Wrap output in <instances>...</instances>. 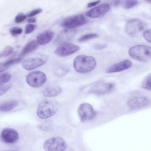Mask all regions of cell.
<instances>
[{
	"label": "cell",
	"instance_id": "cell-1",
	"mask_svg": "<svg viewBox=\"0 0 151 151\" xmlns=\"http://www.w3.org/2000/svg\"><path fill=\"white\" fill-rule=\"evenodd\" d=\"M96 62L93 57L81 55L77 56L73 62V67L77 72L81 73L89 72L96 67Z\"/></svg>",
	"mask_w": 151,
	"mask_h": 151
},
{
	"label": "cell",
	"instance_id": "cell-2",
	"mask_svg": "<svg viewBox=\"0 0 151 151\" xmlns=\"http://www.w3.org/2000/svg\"><path fill=\"white\" fill-rule=\"evenodd\" d=\"M58 108V103L55 100H44L38 106L37 115L41 119H47L55 114Z\"/></svg>",
	"mask_w": 151,
	"mask_h": 151
},
{
	"label": "cell",
	"instance_id": "cell-3",
	"mask_svg": "<svg viewBox=\"0 0 151 151\" xmlns=\"http://www.w3.org/2000/svg\"><path fill=\"white\" fill-rule=\"evenodd\" d=\"M150 47L142 45L132 47L129 50V54L132 58L138 61L146 62L151 60Z\"/></svg>",
	"mask_w": 151,
	"mask_h": 151
},
{
	"label": "cell",
	"instance_id": "cell-4",
	"mask_svg": "<svg viewBox=\"0 0 151 151\" xmlns=\"http://www.w3.org/2000/svg\"><path fill=\"white\" fill-rule=\"evenodd\" d=\"M67 148V144L61 138L54 137L46 140L43 144L45 151H64Z\"/></svg>",
	"mask_w": 151,
	"mask_h": 151
},
{
	"label": "cell",
	"instance_id": "cell-5",
	"mask_svg": "<svg viewBox=\"0 0 151 151\" xmlns=\"http://www.w3.org/2000/svg\"><path fill=\"white\" fill-rule=\"evenodd\" d=\"M26 80L30 86L38 88L45 83L46 80V76L44 73L40 71H35L27 75Z\"/></svg>",
	"mask_w": 151,
	"mask_h": 151
},
{
	"label": "cell",
	"instance_id": "cell-6",
	"mask_svg": "<svg viewBox=\"0 0 151 151\" xmlns=\"http://www.w3.org/2000/svg\"><path fill=\"white\" fill-rule=\"evenodd\" d=\"M145 24L137 19H131L128 20L126 25L125 30L129 35L134 36L141 32L145 29Z\"/></svg>",
	"mask_w": 151,
	"mask_h": 151
},
{
	"label": "cell",
	"instance_id": "cell-7",
	"mask_svg": "<svg viewBox=\"0 0 151 151\" xmlns=\"http://www.w3.org/2000/svg\"><path fill=\"white\" fill-rule=\"evenodd\" d=\"M88 22V19L83 15L79 14L65 19L61 23V25L66 28L73 29L83 25Z\"/></svg>",
	"mask_w": 151,
	"mask_h": 151
},
{
	"label": "cell",
	"instance_id": "cell-8",
	"mask_svg": "<svg viewBox=\"0 0 151 151\" xmlns=\"http://www.w3.org/2000/svg\"><path fill=\"white\" fill-rule=\"evenodd\" d=\"M78 113L82 122L92 119L96 115L92 106L88 103H83L80 104L78 109Z\"/></svg>",
	"mask_w": 151,
	"mask_h": 151
},
{
	"label": "cell",
	"instance_id": "cell-9",
	"mask_svg": "<svg viewBox=\"0 0 151 151\" xmlns=\"http://www.w3.org/2000/svg\"><path fill=\"white\" fill-rule=\"evenodd\" d=\"M80 47L73 44L65 42L61 43L56 49L55 53L57 55L64 57L71 55L79 51Z\"/></svg>",
	"mask_w": 151,
	"mask_h": 151
},
{
	"label": "cell",
	"instance_id": "cell-10",
	"mask_svg": "<svg viewBox=\"0 0 151 151\" xmlns=\"http://www.w3.org/2000/svg\"><path fill=\"white\" fill-rule=\"evenodd\" d=\"M47 60V57L44 55L32 57L24 60L22 66L24 69L31 70L44 64Z\"/></svg>",
	"mask_w": 151,
	"mask_h": 151
},
{
	"label": "cell",
	"instance_id": "cell-11",
	"mask_svg": "<svg viewBox=\"0 0 151 151\" xmlns=\"http://www.w3.org/2000/svg\"><path fill=\"white\" fill-rule=\"evenodd\" d=\"M114 86V84L103 81L94 84L89 91L90 93L98 95H102L110 92Z\"/></svg>",
	"mask_w": 151,
	"mask_h": 151
},
{
	"label": "cell",
	"instance_id": "cell-12",
	"mask_svg": "<svg viewBox=\"0 0 151 151\" xmlns=\"http://www.w3.org/2000/svg\"><path fill=\"white\" fill-rule=\"evenodd\" d=\"M1 137L2 141L6 144H12L18 140L19 134L15 130L11 128H6L2 131Z\"/></svg>",
	"mask_w": 151,
	"mask_h": 151
},
{
	"label": "cell",
	"instance_id": "cell-13",
	"mask_svg": "<svg viewBox=\"0 0 151 151\" xmlns=\"http://www.w3.org/2000/svg\"><path fill=\"white\" fill-rule=\"evenodd\" d=\"M109 9L110 6L108 4H103L89 10L86 12V15L91 18L100 17L105 14Z\"/></svg>",
	"mask_w": 151,
	"mask_h": 151
},
{
	"label": "cell",
	"instance_id": "cell-14",
	"mask_svg": "<svg viewBox=\"0 0 151 151\" xmlns=\"http://www.w3.org/2000/svg\"><path fill=\"white\" fill-rule=\"evenodd\" d=\"M150 102L148 99L144 97H138L132 98L127 102V105L132 109H137L148 106Z\"/></svg>",
	"mask_w": 151,
	"mask_h": 151
},
{
	"label": "cell",
	"instance_id": "cell-15",
	"mask_svg": "<svg viewBox=\"0 0 151 151\" xmlns=\"http://www.w3.org/2000/svg\"><path fill=\"white\" fill-rule=\"evenodd\" d=\"M77 30L66 28L61 31L57 37L55 42L58 43L67 42L73 38L76 33Z\"/></svg>",
	"mask_w": 151,
	"mask_h": 151
},
{
	"label": "cell",
	"instance_id": "cell-16",
	"mask_svg": "<svg viewBox=\"0 0 151 151\" xmlns=\"http://www.w3.org/2000/svg\"><path fill=\"white\" fill-rule=\"evenodd\" d=\"M132 64L130 60H124L110 66L106 70V72L110 73L121 72L129 68Z\"/></svg>",
	"mask_w": 151,
	"mask_h": 151
},
{
	"label": "cell",
	"instance_id": "cell-17",
	"mask_svg": "<svg viewBox=\"0 0 151 151\" xmlns=\"http://www.w3.org/2000/svg\"><path fill=\"white\" fill-rule=\"evenodd\" d=\"M62 91V88L59 86L56 85H51L44 89L42 91V94L45 97H52L59 95Z\"/></svg>",
	"mask_w": 151,
	"mask_h": 151
},
{
	"label": "cell",
	"instance_id": "cell-18",
	"mask_svg": "<svg viewBox=\"0 0 151 151\" xmlns=\"http://www.w3.org/2000/svg\"><path fill=\"white\" fill-rule=\"evenodd\" d=\"M54 36V33L52 32L50 30H47L37 36V41L39 44L45 45L52 40Z\"/></svg>",
	"mask_w": 151,
	"mask_h": 151
},
{
	"label": "cell",
	"instance_id": "cell-19",
	"mask_svg": "<svg viewBox=\"0 0 151 151\" xmlns=\"http://www.w3.org/2000/svg\"><path fill=\"white\" fill-rule=\"evenodd\" d=\"M39 44L36 40H33L28 43L23 48L19 54L21 58L33 52L38 47Z\"/></svg>",
	"mask_w": 151,
	"mask_h": 151
},
{
	"label": "cell",
	"instance_id": "cell-20",
	"mask_svg": "<svg viewBox=\"0 0 151 151\" xmlns=\"http://www.w3.org/2000/svg\"><path fill=\"white\" fill-rule=\"evenodd\" d=\"M18 104L16 100H11L3 103L0 105V111L6 112L14 109Z\"/></svg>",
	"mask_w": 151,
	"mask_h": 151
},
{
	"label": "cell",
	"instance_id": "cell-21",
	"mask_svg": "<svg viewBox=\"0 0 151 151\" xmlns=\"http://www.w3.org/2000/svg\"><path fill=\"white\" fill-rule=\"evenodd\" d=\"M142 87L148 91L151 90V74L150 73L143 79L142 83Z\"/></svg>",
	"mask_w": 151,
	"mask_h": 151
},
{
	"label": "cell",
	"instance_id": "cell-22",
	"mask_svg": "<svg viewBox=\"0 0 151 151\" xmlns=\"http://www.w3.org/2000/svg\"><path fill=\"white\" fill-rule=\"evenodd\" d=\"M14 51L13 48L10 46H6L0 52V58L6 57L11 54Z\"/></svg>",
	"mask_w": 151,
	"mask_h": 151
},
{
	"label": "cell",
	"instance_id": "cell-23",
	"mask_svg": "<svg viewBox=\"0 0 151 151\" xmlns=\"http://www.w3.org/2000/svg\"><path fill=\"white\" fill-rule=\"evenodd\" d=\"M98 35L96 33H90L85 35L79 38V42H83L89 40L97 37Z\"/></svg>",
	"mask_w": 151,
	"mask_h": 151
},
{
	"label": "cell",
	"instance_id": "cell-24",
	"mask_svg": "<svg viewBox=\"0 0 151 151\" xmlns=\"http://www.w3.org/2000/svg\"><path fill=\"white\" fill-rule=\"evenodd\" d=\"M68 69L65 67H60L55 70L54 73L56 75L59 77L64 76L68 72Z\"/></svg>",
	"mask_w": 151,
	"mask_h": 151
},
{
	"label": "cell",
	"instance_id": "cell-25",
	"mask_svg": "<svg viewBox=\"0 0 151 151\" xmlns=\"http://www.w3.org/2000/svg\"><path fill=\"white\" fill-rule=\"evenodd\" d=\"M11 77V74L6 72L0 74V85L3 84L9 81Z\"/></svg>",
	"mask_w": 151,
	"mask_h": 151
},
{
	"label": "cell",
	"instance_id": "cell-26",
	"mask_svg": "<svg viewBox=\"0 0 151 151\" xmlns=\"http://www.w3.org/2000/svg\"><path fill=\"white\" fill-rule=\"evenodd\" d=\"M138 3L137 0H125L124 1L123 6L125 9H129L135 6Z\"/></svg>",
	"mask_w": 151,
	"mask_h": 151
},
{
	"label": "cell",
	"instance_id": "cell-27",
	"mask_svg": "<svg viewBox=\"0 0 151 151\" xmlns=\"http://www.w3.org/2000/svg\"><path fill=\"white\" fill-rule=\"evenodd\" d=\"M12 87L11 83L0 85V96H1L6 93Z\"/></svg>",
	"mask_w": 151,
	"mask_h": 151
},
{
	"label": "cell",
	"instance_id": "cell-28",
	"mask_svg": "<svg viewBox=\"0 0 151 151\" xmlns=\"http://www.w3.org/2000/svg\"><path fill=\"white\" fill-rule=\"evenodd\" d=\"M9 32L12 35L14 36L21 34L22 29L19 27H13L10 29Z\"/></svg>",
	"mask_w": 151,
	"mask_h": 151
},
{
	"label": "cell",
	"instance_id": "cell-29",
	"mask_svg": "<svg viewBox=\"0 0 151 151\" xmlns=\"http://www.w3.org/2000/svg\"><path fill=\"white\" fill-rule=\"evenodd\" d=\"M26 18V15L22 13H20L15 17V22L17 23H20L24 21Z\"/></svg>",
	"mask_w": 151,
	"mask_h": 151
},
{
	"label": "cell",
	"instance_id": "cell-30",
	"mask_svg": "<svg viewBox=\"0 0 151 151\" xmlns=\"http://www.w3.org/2000/svg\"><path fill=\"white\" fill-rule=\"evenodd\" d=\"M42 11V9L40 8H37L28 12L26 14L27 17H31L39 14Z\"/></svg>",
	"mask_w": 151,
	"mask_h": 151
},
{
	"label": "cell",
	"instance_id": "cell-31",
	"mask_svg": "<svg viewBox=\"0 0 151 151\" xmlns=\"http://www.w3.org/2000/svg\"><path fill=\"white\" fill-rule=\"evenodd\" d=\"M36 27L35 25L29 24L26 25L25 28V33L28 34L32 32Z\"/></svg>",
	"mask_w": 151,
	"mask_h": 151
},
{
	"label": "cell",
	"instance_id": "cell-32",
	"mask_svg": "<svg viewBox=\"0 0 151 151\" xmlns=\"http://www.w3.org/2000/svg\"><path fill=\"white\" fill-rule=\"evenodd\" d=\"M151 29H148L144 31L143 36L145 40L148 42H151Z\"/></svg>",
	"mask_w": 151,
	"mask_h": 151
},
{
	"label": "cell",
	"instance_id": "cell-33",
	"mask_svg": "<svg viewBox=\"0 0 151 151\" xmlns=\"http://www.w3.org/2000/svg\"><path fill=\"white\" fill-rule=\"evenodd\" d=\"M107 46L106 44H101L97 43L93 46V48L96 50H101L106 48Z\"/></svg>",
	"mask_w": 151,
	"mask_h": 151
},
{
	"label": "cell",
	"instance_id": "cell-34",
	"mask_svg": "<svg viewBox=\"0 0 151 151\" xmlns=\"http://www.w3.org/2000/svg\"><path fill=\"white\" fill-rule=\"evenodd\" d=\"M9 68L6 65L5 62L0 63V73L5 71Z\"/></svg>",
	"mask_w": 151,
	"mask_h": 151
},
{
	"label": "cell",
	"instance_id": "cell-35",
	"mask_svg": "<svg viewBox=\"0 0 151 151\" xmlns=\"http://www.w3.org/2000/svg\"><path fill=\"white\" fill-rule=\"evenodd\" d=\"M100 2V1L98 0L89 3L87 5V7L90 8L98 4Z\"/></svg>",
	"mask_w": 151,
	"mask_h": 151
},
{
	"label": "cell",
	"instance_id": "cell-36",
	"mask_svg": "<svg viewBox=\"0 0 151 151\" xmlns=\"http://www.w3.org/2000/svg\"><path fill=\"white\" fill-rule=\"evenodd\" d=\"M27 22L29 23H34L36 22V19L34 17L30 18L27 19Z\"/></svg>",
	"mask_w": 151,
	"mask_h": 151
},
{
	"label": "cell",
	"instance_id": "cell-37",
	"mask_svg": "<svg viewBox=\"0 0 151 151\" xmlns=\"http://www.w3.org/2000/svg\"><path fill=\"white\" fill-rule=\"evenodd\" d=\"M121 2V1L119 0H117L115 1L114 3V5L115 6H118L119 4H120V2Z\"/></svg>",
	"mask_w": 151,
	"mask_h": 151
},
{
	"label": "cell",
	"instance_id": "cell-38",
	"mask_svg": "<svg viewBox=\"0 0 151 151\" xmlns=\"http://www.w3.org/2000/svg\"><path fill=\"white\" fill-rule=\"evenodd\" d=\"M4 151H10V150H5Z\"/></svg>",
	"mask_w": 151,
	"mask_h": 151
}]
</instances>
